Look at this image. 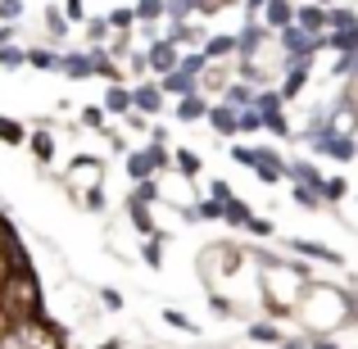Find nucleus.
I'll use <instances>...</instances> for the list:
<instances>
[{"label": "nucleus", "instance_id": "49530a36", "mask_svg": "<svg viewBox=\"0 0 358 349\" xmlns=\"http://www.w3.org/2000/svg\"><path fill=\"white\" fill-rule=\"evenodd\" d=\"M23 14H27V5H23V0H0V23L18 27V23H23Z\"/></svg>", "mask_w": 358, "mask_h": 349}, {"label": "nucleus", "instance_id": "79ce46f5", "mask_svg": "<svg viewBox=\"0 0 358 349\" xmlns=\"http://www.w3.org/2000/svg\"><path fill=\"white\" fill-rule=\"evenodd\" d=\"M345 195H350V182H345V177H327L322 182V204H341Z\"/></svg>", "mask_w": 358, "mask_h": 349}, {"label": "nucleus", "instance_id": "4be33fe9", "mask_svg": "<svg viewBox=\"0 0 358 349\" xmlns=\"http://www.w3.org/2000/svg\"><path fill=\"white\" fill-rule=\"evenodd\" d=\"M59 78L87 82V78H91V55H87V50H64V55H59Z\"/></svg>", "mask_w": 358, "mask_h": 349}, {"label": "nucleus", "instance_id": "473e14b6", "mask_svg": "<svg viewBox=\"0 0 358 349\" xmlns=\"http://www.w3.org/2000/svg\"><path fill=\"white\" fill-rule=\"evenodd\" d=\"M109 36H114V27H109L105 14L87 18V45H109Z\"/></svg>", "mask_w": 358, "mask_h": 349}, {"label": "nucleus", "instance_id": "680f3d73", "mask_svg": "<svg viewBox=\"0 0 358 349\" xmlns=\"http://www.w3.org/2000/svg\"><path fill=\"white\" fill-rule=\"evenodd\" d=\"M14 36H18V27H9V23H0V45H14Z\"/></svg>", "mask_w": 358, "mask_h": 349}, {"label": "nucleus", "instance_id": "f03ea898", "mask_svg": "<svg viewBox=\"0 0 358 349\" xmlns=\"http://www.w3.org/2000/svg\"><path fill=\"white\" fill-rule=\"evenodd\" d=\"M0 313H5V322H32V318H45V299H41L36 272L0 281Z\"/></svg>", "mask_w": 358, "mask_h": 349}, {"label": "nucleus", "instance_id": "6e6552de", "mask_svg": "<svg viewBox=\"0 0 358 349\" xmlns=\"http://www.w3.org/2000/svg\"><path fill=\"white\" fill-rule=\"evenodd\" d=\"M286 164H290V186H308V191H317V195H322V182H327V173L313 164V159L295 155V159H286Z\"/></svg>", "mask_w": 358, "mask_h": 349}, {"label": "nucleus", "instance_id": "8fccbe9b", "mask_svg": "<svg viewBox=\"0 0 358 349\" xmlns=\"http://www.w3.org/2000/svg\"><path fill=\"white\" fill-rule=\"evenodd\" d=\"M245 232H250V236H259V241H272V236H277V222H272V218H259V213H254Z\"/></svg>", "mask_w": 358, "mask_h": 349}, {"label": "nucleus", "instance_id": "de8ad7c7", "mask_svg": "<svg viewBox=\"0 0 358 349\" xmlns=\"http://www.w3.org/2000/svg\"><path fill=\"white\" fill-rule=\"evenodd\" d=\"M177 69H182V73H191V78H200V73L209 69V59H204L200 50H182V64H177Z\"/></svg>", "mask_w": 358, "mask_h": 349}, {"label": "nucleus", "instance_id": "393cba45", "mask_svg": "<svg viewBox=\"0 0 358 349\" xmlns=\"http://www.w3.org/2000/svg\"><path fill=\"white\" fill-rule=\"evenodd\" d=\"M295 27L308 32V36H322L327 32V9L322 5H299L295 9Z\"/></svg>", "mask_w": 358, "mask_h": 349}, {"label": "nucleus", "instance_id": "6e6d98bb", "mask_svg": "<svg viewBox=\"0 0 358 349\" xmlns=\"http://www.w3.org/2000/svg\"><path fill=\"white\" fill-rule=\"evenodd\" d=\"M304 345H308V349H341V341H336V336H304Z\"/></svg>", "mask_w": 358, "mask_h": 349}, {"label": "nucleus", "instance_id": "58836bf2", "mask_svg": "<svg viewBox=\"0 0 358 349\" xmlns=\"http://www.w3.org/2000/svg\"><path fill=\"white\" fill-rule=\"evenodd\" d=\"M164 18H168V23H191V18H195L191 0H164Z\"/></svg>", "mask_w": 358, "mask_h": 349}, {"label": "nucleus", "instance_id": "423d86ee", "mask_svg": "<svg viewBox=\"0 0 358 349\" xmlns=\"http://www.w3.org/2000/svg\"><path fill=\"white\" fill-rule=\"evenodd\" d=\"M131 109H136V114H145L150 122H155V118L168 109V100H164V91H159V82H155V78L131 82Z\"/></svg>", "mask_w": 358, "mask_h": 349}, {"label": "nucleus", "instance_id": "69168bd1", "mask_svg": "<svg viewBox=\"0 0 358 349\" xmlns=\"http://www.w3.org/2000/svg\"><path fill=\"white\" fill-rule=\"evenodd\" d=\"M313 5H322V9H331V0H313Z\"/></svg>", "mask_w": 358, "mask_h": 349}, {"label": "nucleus", "instance_id": "c756f323", "mask_svg": "<svg viewBox=\"0 0 358 349\" xmlns=\"http://www.w3.org/2000/svg\"><path fill=\"white\" fill-rule=\"evenodd\" d=\"M358 27V14L350 5H331L327 9V32H354Z\"/></svg>", "mask_w": 358, "mask_h": 349}, {"label": "nucleus", "instance_id": "603ef678", "mask_svg": "<svg viewBox=\"0 0 358 349\" xmlns=\"http://www.w3.org/2000/svg\"><path fill=\"white\" fill-rule=\"evenodd\" d=\"M231 195H236V191H231V182H222V177H209V200H222V204H227Z\"/></svg>", "mask_w": 358, "mask_h": 349}, {"label": "nucleus", "instance_id": "052dcab7", "mask_svg": "<svg viewBox=\"0 0 358 349\" xmlns=\"http://www.w3.org/2000/svg\"><path fill=\"white\" fill-rule=\"evenodd\" d=\"M241 5H245V14H250V18H259V14H263V5H268V0H241Z\"/></svg>", "mask_w": 358, "mask_h": 349}, {"label": "nucleus", "instance_id": "9d476101", "mask_svg": "<svg viewBox=\"0 0 358 349\" xmlns=\"http://www.w3.org/2000/svg\"><path fill=\"white\" fill-rule=\"evenodd\" d=\"M159 82V91H164V100H182V96H200V78H191V73H182V69H173V73H164V78H155Z\"/></svg>", "mask_w": 358, "mask_h": 349}, {"label": "nucleus", "instance_id": "ddd939ff", "mask_svg": "<svg viewBox=\"0 0 358 349\" xmlns=\"http://www.w3.org/2000/svg\"><path fill=\"white\" fill-rule=\"evenodd\" d=\"M164 36L177 45V50H200V45H204V36H209V32H204V27L191 18V23H168V27H164Z\"/></svg>", "mask_w": 358, "mask_h": 349}, {"label": "nucleus", "instance_id": "4468645a", "mask_svg": "<svg viewBox=\"0 0 358 349\" xmlns=\"http://www.w3.org/2000/svg\"><path fill=\"white\" fill-rule=\"evenodd\" d=\"M259 23L268 27L272 36L286 32V27L295 23V5H290V0H268V5H263V14H259Z\"/></svg>", "mask_w": 358, "mask_h": 349}, {"label": "nucleus", "instance_id": "4d7b16f0", "mask_svg": "<svg viewBox=\"0 0 358 349\" xmlns=\"http://www.w3.org/2000/svg\"><path fill=\"white\" fill-rule=\"evenodd\" d=\"M122 127H131V131H150V118H145V114H136V109H131V114L122 118Z\"/></svg>", "mask_w": 358, "mask_h": 349}, {"label": "nucleus", "instance_id": "864d4df0", "mask_svg": "<svg viewBox=\"0 0 358 349\" xmlns=\"http://www.w3.org/2000/svg\"><path fill=\"white\" fill-rule=\"evenodd\" d=\"M64 18H69V23H82V18H87V0H64Z\"/></svg>", "mask_w": 358, "mask_h": 349}, {"label": "nucleus", "instance_id": "ea45409f", "mask_svg": "<svg viewBox=\"0 0 358 349\" xmlns=\"http://www.w3.org/2000/svg\"><path fill=\"white\" fill-rule=\"evenodd\" d=\"M290 200H295L304 213H317V209H322V195L308 191V186H290Z\"/></svg>", "mask_w": 358, "mask_h": 349}, {"label": "nucleus", "instance_id": "c9c22d12", "mask_svg": "<svg viewBox=\"0 0 358 349\" xmlns=\"http://www.w3.org/2000/svg\"><path fill=\"white\" fill-rule=\"evenodd\" d=\"M0 69H9V73L27 69V45H0Z\"/></svg>", "mask_w": 358, "mask_h": 349}, {"label": "nucleus", "instance_id": "412c9836", "mask_svg": "<svg viewBox=\"0 0 358 349\" xmlns=\"http://www.w3.org/2000/svg\"><path fill=\"white\" fill-rule=\"evenodd\" d=\"M308 78H313V69H286L277 78V96L286 100V105H290V100H299V96H304V87H308Z\"/></svg>", "mask_w": 358, "mask_h": 349}, {"label": "nucleus", "instance_id": "bb28decb", "mask_svg": "<svg viewBox=\"0 0 358 349\" xmlns=\"http://www.w3.org/2000/svg\"><path fill=\"white\" fill-rule=\"evenodd\" d=\"M78 209H87V213H105L109 209V195H105V182H91V186H82L78 195Z\"/></svg>", "mask_w": 358, "mask_h": 349}, {"label": "nucleus", "instance_id": "9b49d317", "mask_svg": "<svg viewBox=\"0 0 358 349\" xmlns=\"http://www.w3.org/2000/svg\"><path fill=\"white\" fill-rule=\"evenodd\" d=\"M91 55V78H105V87H118L122 82V64L114 59V55L105 50V45H87Z\"/></svg>", "mask_w": 358, "mask_h": 349}, {"label": "nucleus", "instance_id": "c85d7f7f", "mask_svg": "<svg viewBox=\"0 0 358 349\" xmlns=\"http://www.w3.org/2000/svg\"><path fill=\"white\" fill-rule=\"evenodd\" d=\"M27 69H36V73H59V50H50V45H32V50H27Z\"/></svg>", "mask_w": 358, "mask_h": 349}, {"label": "nucleus", "instance_id": "5fc2aeb1", "mask_svg": "<svg viewBox=\"0 0 358 349\" xmlns=\"http://www.w3.org/2000/svg\"><path fill=\"white\" fill-rule=\"evenodd\" d=\"M231 164H241V168H254V145H231Z\"/></svg>", "mask_w": 358, "mask_h": 349}, {"label": "nucleus", "instance_id": "72a5a7b5", "mask_svg": "<svg viewBox=\"0 0 358 349\" xmlns=\"http://www.w3.org/2000/svg\"><path fill=\"white\" fill-rule=\"evenodd\" d=\"M263 131H268V136H277V141H290V136H295V131H290L286 109H277V114H263Z\"/></svg>", "mask_w": 358, "mask_h": 349}, {"label": "nucleus", "instance_id": "09e8293b", "mask_svg": "<svg viewBox=\"0 0 358 349\" xmlns=\"http://www.w3.org/2000/svg\"><path fill=\"white\" fill-rule=\"evenodd\" d=\"M209 308H213V318H241V313H236V304H231L222 290H209Z\"/></svg>", "mask_w": 358, "mask_h": 349}, {"label": "nucleus", "instance_id": "39448f33", "mask_svg": "<svg viewBox=\"0 0 358 349\" xmlns=\"http://www.w3.org/2000/svg\"><path fill=\"white\" fill-rule=\"evenodd\" d=\"M286 250L295 254V259H304V263H327V268H345V254H341V250H331V245H322V241H308V236H290Z\"/></svg>", "mask_w": 358, "mask_h": 349}, {"label": "nucleus", "instance_id": "7ed1b4c3", "mask_svg": "<svg viewBox=\"0 0 358 349\" xmlns=\"http://www.w3.org/2000/svg\"><path fill=\"white\" fill-rule=\"evenodd\" d=\"M299 145H308L317 159H331V164H354L358 159V136L341 127H322V131H308Z\"/></svg>", "mask_w": 358, "mask_h": 349}, {"label": "nucleus", "instance_id": "f3484780", "mask_svg": "<svg viewBox=\"0 0 358 349\" xmlns=\"http://www.w3.org/2000/svg\"><path fill=\"white\" fill-rule=\"evenodd\" d=\"M218 100H222L227 109H236V114H241V109H254V100H259V87H250V82L231 78V82H227V91H222Z\"/></svg>", "mask_w": 358, "mask_h": 349}, {"label": "nucleus", "instance_id": "a878e982", "mask_svg": "<svg viewBox=\"0 0 358 349\" xmlns=\"http://www.w3.org/2000/svg\"><path fill=\"white\" fill-rule=\"evenodd\" d=\"M159 200H164V182H159V177H150V182H131L127 204H145V209H155Z\"/></svg>", "mask_w": 358, "mask_h": 349}, {"label": "nucleus", "instance_id": "a18cd8bd", "mask_svg": "<svg viewBox=\"0 0 358 349\" xmlns=\"http://www.w3.org/2000/svg\"><path fill=\"white\" fill-rule=\"evenodd\" d=\"M82 127H87V131H109V114L100 105H87V109H82Z\"/></svg>", "mask_w": 358, "mask_h": 349}, {"label": "nucleus", "instance_id": "37998d69", "mask_svg": "<svg viewBox=\"0 0 358 349\" xmlns=\"http://www.w3.org/2000/svg\"><path fill=\"white\" fill-rule=\"evenodd\" d=\"M195 222H222V200H195Z\"/></svg>", "mask_w": 358, "mask_h": 349}, {"label": "nucleus", "instance_id": "f8f14e48", "mask_svg": "<svg viewBox=\"0 0 358 349\" xmlns=\"http://www.w3.org/2000/svg\"><path fill=\"white\" fill-rule=\"evenodd\" d=\"M204 127L222 141H236V109H227L222 100H209V114H204Z\"/></svg>", "mask_w": 358, "mask_h": 349}, {"label": "nucleus", "instance_id": "6ab92c4d", "mask_svg": "<svg viewBox=\"0 0 358 349\" xmlns=\"http://www.w3.org/2000/svg\"><path fill=\"white\" fill-rule=\"evenodd\" d=\"M245 341H254V345H272L277 349L286 336H281V322H268V318H250L245 322Z\"/></svg>", "mask_w": 358, "mask_h": 349}, {"label": "nucleus", "instance_id": "3c124183", "mask_svg": "<svg viewBox=\"0 0 358 349\" xmlns=\"http://www.w3.org/2000/svg\"><path fill=\"white\" fill-rule=\"evenodd\" d=\"M100 304H105V313H122V290L100 286Z\"/></svg>", "mask_w": 358, "mask_h": 349}, {"label": "nucleus", "instance_id": "338daca9", "mask_svg": "<svg viewBox=\"0 0 358 349\" xmlns=\"http://www.w3.org/2000/svg\"><path fill=\"white\" fill-rule=\"evenodd\" d=\"M0 327H5V313H0Z\"/></svg>", "mask_w": 358, "mask_h": 349}, {"label": "nucleus", "instance_id": "7c9ffc66", "mask_svg": "<svg viewBox=\"0 0 358 349\" xmlns=\"http://www.w3.org/2000/svg\"><path fill=\"white\" fill-rule=\"evenodd\" d=\"M0 145H9V150L27 145V127H23V122H18V118L0 114Z\"/></svg>", "mask_w": 358, "mask_h": 349}, {"label": "nucleus", "instance_id": "20e7f679", "mask_svg": "<svg viewBox=\"0 0 358 349\" xmlns=\"http://www.w3.org/2000/svg\"><path fill=\"white\" fill-rule=\"evenodd\" d=\"M250 173L259 177L263 186L290 182V164H286V155H281L277 145H254V168H250Z\"/></svg>", "mask_w": 358, "mask_h": 349}, {"label": "nucleus", "instance_id": "0eeeda50", "mask_svg": "<svg viewBox=\"0 0 358 349\" xmlns=\"http://www.w3.org/2000/svg\"><path fill=\"white\" fill-rule=\"evenodd\" d=\"M145 59H150V78H164V73H173L177 64H182V50H177L168 36H159V41L145 45Z\"/></svg>", "mask_w": 358, "mask_h": 349}, {"label": "nucleus", "instance_id": "1a4fd4ad", "mask_svg": "<svg viewBox=\"0 0 358 349\" xmlns=\"http://www.w3.org/2000/svg\"><path fill=\"white\" fill-rule=\"evenodd\" d=\"M200 55L209 64H236V32H213V36H204Z\"/></svg>", "mask_w": 358, "mask_h": 349}, {"label": "nucleus", "instance_id": "f704fd0d", "mask_svg": "<svg viewBox=\"0 0 358 349\" xmlns=\"http://www.w3.org/2000/svg\"><path fill=\"white\" fill-rule=\"evenodd\" d=\"M109 27H114V32H136V9L131 5H118V9H109Z\"/></svg>", "mask_w": 358, "mask_h": 349}, {"label": "nucleus", "instance_id": "a211bd4d", "mask_svg": "<svg viewBox=\"0 0 358 349\" xmlns=\"http://www.w3.org/2000/svg\"><path fill=\"white\" fill-rule=\"evenodd\" d=\"M100 109H105L109 118H127V114H131V87H127V82H118V87H105V96H100Z\"/></svg>", "mask_w": 358, "mask_h": 349}, {"label": "nucleus", "instance_id": "2f4dec72", "mask_svg": "<svg viewBox=\"0 0 358 349\" xmlns=\"http://www.w3.org/2000/svg\"><path fill=\"white\" fill-rule=\"evenodd\" d=\"M41 18H45V32H50V41H64V36H69V27H73V23L64 18V9H59V5H45V14H41Z\"/></svg>", "mask_w": 358, "mask_h": 349}, {"label": "nucleus", "instance_id": "5701e85b", "mask_svg": "<svg viewBox=\"0 0 358 349\" xmlns=\"http://www.w3.org/2000/svg\"><path fill=\"white\" fill-rule=\"evenodd\" d=\"M204 114H209V96H182V100H173V118L177 122H204Z\"/></svg>", "mask_w": 358, "mask_h": 349}, {"label": "nucleus", "instance_id": "dca6fc26", "mask_svg": "<svg viewBox=\"0 0 358 349\" xmlns=\"http://www.w3.org/2000/svg\"><path fill=\"white\" fill-rule=\"evenodd\" d=\"M27 150H32L36 164H55L59 145H55V131L50 127H27Z\"/></svg>", "mask_w": 358, "mask_h": 349}, {"label": "nucleus", "instance_id": "e2e57ef3", "mask_svg": "<svg viewBox=\"0 0 358 349\" xmlns=\"http://www.w3.org/2000/svg\"><path fill=\"white\" fill-rule=\"evenodd\" d=\"M277 349H308V345H304V336H295V341H290V336H286V341H281Z\"/></svg>", "mask_w": 358, "mask_h": 349}, {"label": "nucleus", "instance_id": "13d9d810", "mask_svg": "<svg viewBox=\"0 0 358 349\" xmlns=\"http://www.w3.org/2000/svg\"><path fill=\"white\" fill-rule=\"evenodd\" d=\"M150 141H155V145H168V127L164 122H150Z\"/></svg>", "mask_w": 358, "mask_h": 349}, {"label": "nucleus", "instance_id": "bf43d9fd", "mask_svg": "<svg viewBox=\"0 0 358 349\" xmlns=\"http://www.w3.org/2000/svg\"><path fill=\"white\" fill-rule=\"evenodd\" d=\"M109 150H114V155H127V136H118V131H109Z\"/></svg>", "mask_w": 358, "mask_h": 349}, {"label": "nucleus", "instance_id": "0e129e2a", "mask_svg": "<svg viewBox=\"0 0 358 349\" xmlns=\"http://www.w3.org/2000/svg\"><path fill=\"white\" fill-rule=\"evenodd\" d=\"M96 349H122V341H118V336H109V341H105V345H96Z\"/></svg>", "mask_w": 358, "mask_h": 349}, {"label": "nucleus", "instance_id": "b1692460", "mask_svg": "<svg viewBox=\"0 0 358 349\" xmlns=\"http://www.w3.org/2000/svg\"><path fill=\"white\" fill-rule=\"evenodd\" d=\"M122 173H127V182H150V177H159L155 164H150V155H145V145L127 150V159H122Z\"/></svg>", "mask_w": 358, "mask_h": 349}, {"label": "nucleus", "instance_id": "aec40b11", "mask_svg": "<svg viewBox=\"0 0 358 349\" xmlns=\"http://www.w3.org/2000/svg\"><path fill=\"white\" fill-rule=\"evenodd\" d=\"M173 173L186 177V182H200V177H204V159L195 155L191 145H177L173 150Z\"/></svg>", "mask_w": 358, "mask_h": 349}, {"label": "nucleus", "instance_id": "a19ab883", "mask_svg": "<svg viewBox=\"0 0 358 349\" xmlns=\"http://www.w3.org/2000/svg\"><path fill=\"white\" fill-rule=\"evenodd\" d=\"M164 322L177 327V332H186V336H200V322H195V318H186L182 308H164Z\"/></svg>", "mask_w": 358, "mask_h": 349}, {"label": "nucleus", "instance_id": "c03bdc74", "mask_svg": "<svg viewBox=\"0 0 358 349\" xmlns=\"http://www.w3.org/2000/svg\"><path fill=\"white\" fill-rule=\"evenodd\" d=\"M136 23H159L164 18V0H136Z\"/></svg>", "mask_w": 358, "mask_h": 349}, {"label": "nucleus", "instance_id": "f257e3e1", "mask_svg": "<svg viewBox=\"0 0 358 349\" xmlns=\"http://www.w3.org/2000/svg\"><path fill=\"white\" fill-rule=\"evenodd\" d=\"M295 318L308 327V336H336L341 327H350V290L331 281H308L295 304Z\"/></svg>", "mask_w": 358, "mask_h": 349}, {"label": "nucleus", "instance_id": "4c0bfd02", "mask_svg": "<svg viewBox=\"0 0 358 349\" xmlns=\"http://www.w3.org/2000/svg\"><path fill=\"white\" fill-rule=\"evenodd\" d=\"M164 245H168L164 236H155V241H141V250H136V254H141V259H145L150 268L159 272V268H164Z\"/></svg>", "mask_w": 358, "mask_h": 349}, {"label": "nucleus", "instance_id": "cd10ccee", "mask_svg": "<svg viewBox=\"0 0 358 349\" xmlns=\"http://www.w3.org/2000/svg\"><path fill=\"white\" fill-rule=\"evenodd\" d=\"M250 218H254V209H250V200H241V195H231V200L222 204V222H227V227L245 232V227H250Z\"/></svg>", "mask_w": 358, "mask_h": 349}, {"label": "nucleus", "instance_id": "2eb2a0df", "mask_svg": "<svg viewBox=\"0 0 358 349\" xmlns=\"http://www.w3.org/2000/svg\"><path fill=\"white\" fill-rule=\"evenodd\" d=\"M231 78H236V64H209L200 73V96H222Z\"/></svg>", "mask_w": 358, "mask_h": 349}, {"label": "nucleus", "instance_id": "e433bc0d", "mask_svg": "<svg viewBox=\"0 0 358 349\" xmlns=\"http://www.w3.org/2000/svg\"><path fill=\"white\" fill-rule=\"evenodd\" d=\"M263 131V114L259 109H241L236 114V136H259Z\"/></svg>", "mask_w": 358, "mask_h": 349}]
</instances>
